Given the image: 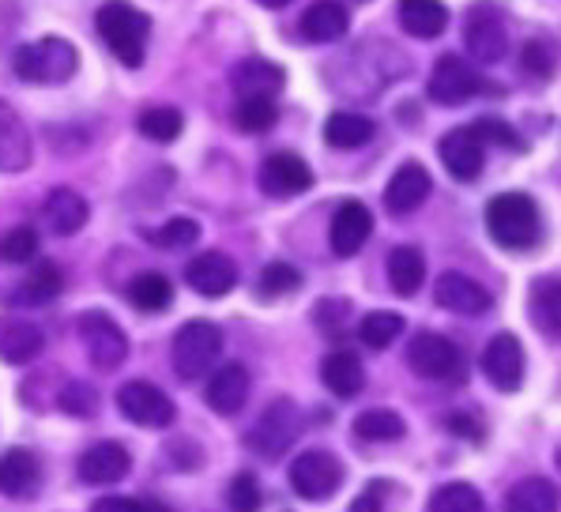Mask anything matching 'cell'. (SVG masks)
<instances>
[{"instance_id":"4dcf8cb0","label":"cell","mask_w":561,"mask_h":512,"mask_svg":"<svg viewBox=\"0 0 561 512\" xmlns=\"http://www.w3.org/2000/svg\"><path fill=\"white\" fill-rule=\"evenodd\" d=\"M505 512H558V486L550 479H520L505 493Z\"/></svg>"},{"instance_id":"30bf717a","label":"cell","mask_w":561,"mask_h":512,"mask_svg":"<svg viewBox=\"0 0 561 512\" xmlns=\"http://www.w3.org/2000/svg\"><path fill=\"white\" fill-rule=\"evenodd\" d=\"M80 340L91 354V366L102 373L117 369L121 362L128 359V335L121 332V325L114 317L99 314V309H91V314L80 317Z\"/></svg>"},{"instance_id":"4fadbf2b","label":"cell","mask_w":561,"mask_h":512,"mask_svg":"<svg viewBox=\"0 0 561 512\" xmlns=\"http://www.w3.org/2000/svg\"><path fill=\"white\" fill-rule=\"evenodd\" d=\"M482 373L494 388L502 392H516L524 385V346L516 335L508 332H497L494 340L486 343L482 351Z\"/></svg>"},{"instance_id":"ffe728a7","label":"cell","mask_w":561,"mask_h":512,"mask_svg":"<svg viewBox=\"0 0 561 512\" xmlns=\"http://www.w3.org/2000/svg\"><path fill=\"white\" fill-rule=\"evenodd\" d=\"M34 159L31 133L23 117L0 99V173H23Z\"/></svg>"},{"instance_id":"836d02e7","label":"cell","mask_w":561,"mask_h":512,"mask_svg":"<svg viewBox=\"0 0 561 512\" xmlns=\"http://www.w3.org/2000/svg\"><path fill=\"white\" fill-rule=\"evenodd\" d=\"M60 291H65L60 268L49 264V260H42V264L31 268L27 280L20 283V301H27V306H46V301H54Z\"/></svg>"},{"instance_id":"9c48e42d","label":"cell","mask_w":561,"mask_h":512,"mask_svg":"<svg viewBox=\"0 0 561 512\" xmlns=\"http://www.w3.org/2000/svg\"><path fill=\"white\" fill-rule=\"evenodd\" d=\"M343 482V464L324 448H309L290 464V490L306 501H324L340 490Z\"/></svg>"},{"instance_id":"5bb4252c","label":"cell","mask_w":561,"mask_h":512,"mask_svg":"<svg viewBox=\"0 0 561 512\" xmlns=\"http://www.w3.org/2000/svg\"><path fill=\"white\" fill-rule=\"evenodd\" d=\"M309 185H313V170H309L306 159H298V155H290V151H275V155H267V159H264L261 189L267 196L287 200V196L306 193Z\"/></svg>"},{"instance_id":"ee69618b","label":"cell","mask_w":561,"mask_h":512,"mask_svg":"<svg viewBox=\"0 0 561 512\" xmlns=\"http://www.w3.org/2000/svg\"><path fill=\"white\" fill-rule=\"evenodd\" d=\"M227 505L230 512H261L264 505V493H261V482H256V475L241 471L230 479L227 486Z\"/></svg>"},{"instance_id":"8fae6325","label":"cell","mask_w":561,"mask_h":512,"mask_svg":"<svg viewBox=\"0 0 561 512\" xmlns=\"http://www.w3.org/2000/svg\"><path fill=\"white\" fill-rule=\"evenodd\" d=\"M426 91L437 106H463V102L482 91V80L471 68V60H463L460 54H445V57H437Z\"/></svg>"},{"instance_id":"7402d4cb","label":"cell","mask_w":561,"mask_h":512,"mask_svg":"<svg viewBox=\"0 0 561 512\" xmlns=\"http://www.w3.org/2000/svg\"><path fill=\"white\" fill-rule=\"evenodd\" d=\"M88 200H83L76 189H54L42 204V223H46L49 234L57 238H72L88 227Z\"/></svg>"},{"instance_id":"484cf974","label":"cell","mask_w":561,"mask_h":512,"mask_svg":"<svg viewBox=\"0 0 561 512\" xmlns=\"http://www.w3.org/2000/svg\"><path fill=\"white\" fill-rule=\"evenodd\" d=\"M42 467L31 448H8L0 456V493L4 498H31L38 490Z\"/></svg>"},{"instance_id":"b9f144b4","label":"cell","mask_w":561,"mask_h":512,"mask_svg":"<svg viewBox=\"0 0 561 512\" xmlns=\"http://www.w3.org/2000/svg\"><path fill=\"white\" fill-rule=\"evenodd\" d=\"M520 68L535 76V80H550L558 68V46L550 38H531L520 54Z\"/></svg>"},{"instance_id":"c3c4849f","label":"cell","mask_w":561,"mask_h":512,"mask_svg":"<svg viewBox=\"0 0 561 512\" xmlns=\"http://www.w3.org/2000/svg\"><path fill=\"white\" fill-rule=\"evenodd\" d=\"M448 426L460 430V433H468V441H479V437H482V426H474V422L460 419V414H456V419H448Z\"/></svg>"},{"instance_id":"ab89813d","label":"cell","mask_w":561,"mask_h":512,"mask_svg":"<svg viewBox=\"0 0 561 512\" xmlns=\"http://www.w3.org/2000/svg\"><path fill=\"white\" fill-rule=\"evenodd\" d=\"M298 286H301L298 268L275 260V264H267L261 272V280H256V294H261V298H287V294H295Z\"/></svg>"},{"instance_id":"60d3db41","label":"cell","mask_w":561,"mask_h":512,"mask_svg":"<svg viewBox=\"0 0 561 512\" xmlns=\"http://www.w3.org/2000/svg\"><path fill=\"white\" fill-rule=\"evenodd\" d=\"M57 403H60V411L72 414V419H94V414H99V392H94V385H88V380H68V385L60 388Z\"/></svg>"},{"instance_id":"cb8c5ba5","label":"cell","mask_w":561,"mask_h":512,"mask_svg":"<svg viewBox=\"0 0 561 512\" xmlns=\"http://www.w3.org/2000/svg\"><path fill=\"white\" fill-rule=\"evenodd\" d=\"M42 351H46V335H42L38 325L20 320V317L0 320V362H8V366H27Z\"/></svg>"},{"instance_id":"f1b7e54d","label":"cell","mask_w":561,"mask_h":512,"mask_svg":"<svg viewBox=\"0 0 561 512\" xmlns=\"http://www.w3.org/2000/svg\"><path fill=\"white\" fill-rule=\"evenodd\" d=\"M377 136V125L366 114H351V110H335L332 117L324 121V140L340 151H355V147H366Z\"/></svg>"},{"instance_id":"44dd1931","label":"cell","mask_w":561,"mask_h":512,"mask_svg":"<svg viewBox=\"0 0 561 512\" xmlns=\"http://www.w3.org/2000/svg\"><path fill=\"white\" fill-rule=\"evenodd\" d=\"M283 83H287V72L264 57H245L230 68V87H234L238 99H253V94L275 99L283 91Z\"/></svg>"},{"instance_id":"d6986e66","label":"cell","mask_w":561,"mask_h":512,"mask_svg":"<svg viewBox=\"0 0 561 512\" xmlns=\"http://www.w3.org/2000/svg\"><path fill=\"white\" fill-rule=\"evenodd\" d=\"M369 234H374V215H369L366 204H358V200H347V204H340V212H335L332 219V253L335 257H358V249L369 241Z\"/></svg>"},{"instance_id":"ba28073f","label":"cell","mask_w":561,"mask_h":512,"mask_svg":"<svg viewBox=\"0 0 561 512\" xmlns=\"http://www.w3.org/2000/svg\"><path fill=\"white\" fill-rule=\"evenodd\" d=\"M298 430H301L298 407L290 399H275L261 419H256V426L249 430V448L261 453L264 459H279L298 441Z\"/></svg>"},{"instance_id":"603a6c76","label":"cell","mask_w":561,"mask_h":512,"mask_svg":"<svg viewBox=\"0 0 561 512\" xmlns=\"http://www.w3.org/2000/svg\"><path fill=\"white\" fill-rule=\"evenodd\" d=\"M249 385H253L249 369L241 362H227V366H219L211 373V380H207V407L215 414H238L249 399Z\"/></svg>"},{"instance_id":"4316f807","label":"cell","mask_w":561,"mask_h":512,"mask_svg":"<svg viewBox=\"0 0 561 512\" xmlns=\"http://www.w3.org/2000/svg\"><path fill=\"white\" fill-rule=\"evenodd\" d=\"M321 380L332 396L351 399L366 388V369H362L355 351H332V354H324V362H321Z\"/></svg>"},{"instance_id":"83f0119b","label":"cell","mask_w":561,"mask_h":512,"mask_svg":"<svg viewBox=\"0 0 561 512\" xmlns=\"http://www.w3.org/2000/svg\"><path fill=\"white\" fill-rule=\"evenodd\" d=\"M400 23L414 38L430 42L448 31V8L442 0H400Z\"/></svg>"},{"instance_id":"816d5d0a","label":"cell","mask_w":561,"mask_h":512,"mask_svg":"<svg viewBox=\"0 0 561 512\" xmlns=\"http://www.w3.org/2000/svg\"><path fill=\"white\" fill-rule=\"evenodd\" d=\"M554 459H558V467H561V445H558V453H554Z\"/></svg>"},{"instance_id":"9a60e30c","label":"cell","mask_w":561,"mask_h":512,"mask_svg":"<svg viewBox=\"0 0 561 512\" xmlns=\"http://www.w3.org/2000/svg\"><path fill=\"white\" fill-rule=\"evenodd\" d=\"M185 283L193 286L201 298H222V294L234 291L238 283V264L227 253L211 249V253H201L188 260L185 268Z\"/></svg>"},{"instance_id":"d590c367","label":"cell","mask_w":561,"mask_h":512,"mask_svg":"<svg viewBox=\"0 0 561 512\" xmlns=\"http://www.w3.org/2000/svg\"><path fill=\"white\" fill-rule=\"evenodd\" d=\"M400 332H403V317L392 314V309H374V314L358 320V340L374 346V351H385L388 343H396Z\"/></svg>"},{"instance_id":"d4e9b609","label":"cell","mask_w":561,"mask_h":512,"mask_svg":"<svg viewBox=\"0 0 561 512\" xmlns=\"http://www.w3.org/2000/svg\"><path fill=\"white\" fill-rule=\"evenodd\" d=\"M351 31V15L340 0H313V4L301 12V38L309 42H340Z\"/></svg>"},{"instance_id":"277c9868","label":"cell","mask_w":561,"mask_h":512,"mask_svg":"<svg viewBox=\"0 0 561 512\" xmlns=\"http://www.w3.org/2000/svg\"><path fill=\"white\" fill-rule=\"evenodd\" d=\"M222 354V328L211 320H188L174 335V369L181 380H201Z\"/></svg>"},{"instance_id":"e0dca14e","label":"cell","mask_w":561,"mask_h":512,"mask_svg":"<svg viewBox=\"0 0 561 512\" xmlns=\"http://www.w3.org/2000/svg\"><path fill=\"white\" fill-rule=\"evenodd\" d=\"M434 301L448 309V314H460V317H482L490 309L486 286H479L463 272H445L434 286Z\"/></svg>"},{"instance_id":"f6af8a7d","label":"cell","mask_w":561,"mask_h":512,"mask_svg":"<svg viewBox=\"0 0 561 512\" xmlns=\"http://www.w3.org/2000/svg\"><path fill=\"white\" fill-rule=\"evenodd\" d=\"M154 241H159L162 249H188L201 241V223L178 215V219L162 223V230H154Z\"/></svg>"},{"instance_id":"bcb514c9","label":"cell","mask_w":561,"mask_h":512,"mask_svg":"<svg viewBox=\"0 0 561 512\" xmlns=\"http://www.w3.org/2000/svg\"><path fill=\"white\" fill-rule=\"evenodd\" d=\"M474 133L482 136V144L516 147V151H524L520 136H516V128H513V125H505V121H497V117H482L479 125H474Z\"/></svg>"},{"instance_id":"d6a6232c","label":"cell","mask_w":561,"mask_h":512,"mask_svg":"<svg viewBox=\"0 0 561 512\" xmlns=\"http://www.w3.org/2000/svg\"><path fill=\"white\" fill-rule=\"evenodd\" d=\"M531 320L535 328L561 340V280H539L531 291Z\"/></svg>"},{"instance_id":"7c38bea8","label":"cell","mask_w":561,"mask_h":512,"mask_svg":"<svg viewBox=\"0 0 561 512\" xmlns=\"http://www.w3.org/2000/svg\"><path fill=\"white\" fill-rule=\"evenodd\" d=\"M437 155H442L445 170L453 173L456 181H474L482 173V167H486V144L474 133V125L445 133L442 144H437Z\"/></svg>"},{"instance_id":"6da1fadb","label":"cell","mask_w":561,"mask_h":512,"mask_svg":"<svg viewBox=\"0 0 561 512\" xmlns=\"http://www.w3.org/2000/svg\"><path fill=\"white\" fill-rule=\"evenodd\" d=\"M94 27H99V38L110 46L125 68H140L144 54H148V34H151V20L148 12L133 8L128 0H106L94 15Z\"/></svg>"},{"instance_id":"2e32d148","label":"cell","mask_w":561,"mask_h":512,"mask_svg":"<svg viewBox=\"0 0 561 512\" xmlns=\"http://www.w3.org/2000/svg\"><path fill=\"white\" fill-rule=\"evenodd\" d=\"M128 467H133V456L117 441H99V445H91L88 453L76 459V471H80V479L88 486H114L125 479Z\"/></svg>"},{"instance_id":"f546056e","label":"cell","mask_w":561,"mask_h":512,"mask_svg":"<svg viewBox=\"0 0 561 512\" xmlns=\"http://www.w3.org/2000/svg\"><path fill=\"white\" fill-rule=\"evenodd\" d=\"M388 280H392V291L400 294V298L419 294L422 280H426V257H422V249L396 246L392 253H388Z\"/></svg>"},{"instance_id":"f35d334b","label":"cell","mask_w":561,"mask_h":512,"mask_svg":"<svg viewBox=\"0 0 561 512\" xmlns=\"http://www.w3.org/2000/svg\"><path fill=\"white\" fill-rule=\"evenodd\" d=\"M430 512H482V498L471 482H445L430 498Z\"/></svg>"},{"instance_id":"8992f818","label":"cell","mask_w":561,"mask_h":512,"mask_svg":"<svg viewBox=\"0 0 561 512\" xmlns=\"http://www.w3.org/2000/svg\"><path fill=\"white\" fill-rule=\"evenodd\" d=\"M117 407L128 422H136L144 430H167L178 414L174 399L162 392L159 385H151V380H128V385H121Z\"/></svg>"},{"instance_id":"8d00e7d4","label":"cell","mask_w":561,"mask_h":512,"mask_svg":"<svg viewBox=\"0 0 561 512\" xmlns=\"http://www.w3.org/2000/svg\"><path fill=\"white\" fill-rule=\"evenodd\" d=\"M136 128H140V136H148L151 144H174L181 136V128H185V117H181V110L174 106H151L140 114Z\"/></svg>"},{"instance_id":"7bdbcfd3","label":"cell","mask_w":561,"mask_h":512,"mask_svg":"<svg viewBox=\"0 0 561 512\" xmlns=\"http://www.w3.org/2000/svg\"><path fill=\"white\" fill-rule=\"evenodd\" d=\"M38 257V230L34 227H15L0 238V260L4 264H31Z\"/></svg>"},{"instance_id":"f907efd6","label":"cell","mask_w":561,"mask_h":512,"mask_svg":"<svg viewBox=\"0 0 561 512\" xmlns=\"http://www.w3.org/2000/svg\"><path fill=\"white\" fill-rule=\"evenodd\" d=\"M256 4H264V8H287L290 0H256Z\"/></svg>"},{"instance_id":"74e56055","label":"cell","mask_w":561,"mask_h":512,"mask_svg":"<svg viewBox=\"0 0 561 512\" xmlns=\"http://www.w3.org/2000/svg\"><path fill=\"white\" fill-rule=\"evenodd\" d=\"M279 121V110H275V99H264V94H253V99H238L234 106V125L241 133H267V128Z\"/></svg>"},{"instance_id":"7a4b0ae2","label":"cell","mask_w":561,"mask_h":512,"mask_svg":"<svg viewBox=\"0 0 561 512\" xmlns=\"http://www.w3.org/2000/svg\"><path fill=\"white\" fill-rule=\"evenodd\" d=\"M80 68V49L65 38H38L12 54V72L27 83H68Z\"/></svg>"},{"instance_id":"681fc988","label":"cell","mask_w":561,"mask_h":512,"mask_svg":"<svg viewBox=\"0 0 561 512\" xmlns=\"http://www.w3.org/2000/svg\"><path fill=\"white\" fill-rule=\"evenodd\" d=\"M347 512H381V501H377V493H362Z\"/></svg>"},{"instance_id":"3957f363","label":"cell","mask_w":561,"mask_h":512,"mask_svg":"<svg viewBox=\"0 0 561 512\" xmlns=\"http://www.w3.org/2000/svg\"><path fill=\"white\" fill-rule=\"evenodd\" d=\"M486 230L502 249H531L539 241V207L528 193H502L486 204Z\"/></svg>"},{"instance_id":"52a82bcc","label":"cell","mask_w":561,"mask_h":512,"mask_svg":"<svg viewBox=\"0 0 561 512\" xmlns=\"http://www.w3.org/2000/svg\"><path fill=\"white\" fill-rule=\"evenodd\" d=\"M463 46L479 65H497L508 54V27L497 4H474L463 23Z\"/></svg>"},{"instance_id":"5b68a950","label":"cell","mask_w":561,"mask_h":512,"mask_svg":"<svg viewBox=\"0 0 561 512\" xmlns=\"http://www.w3.org/2000/svg\"><path fill=\"white\" fill-rule=\"evenodd\" d=\"M408 366L426 380H463V354L448 335L419 332L408 346Z\"/></svg>"},{"instance_id":"1f68e13d","label":"cell","mask_w":561,"mask_h":512,"mask_svg":"<svg viewBox=\"0 0 561 512\" xmlns=\"http://www.w3.org/2000/svg\"><path fill=\"white\" fill-rule=\"evenodd\" d=\"M128 301H133L140 314H162L174 301V283L162 272H140L128 283Z\"/></svg>"},{"instance_id":"ac0fdd59","label":"cell","mask_w":561,"mask_h":512,"mask_svg":"<svg viewBox=\"0 0 561 512\" xmlns=\"http://www.w3.org/2000/svg\"><path fill=\"white\" fill-rule=\"evenodd\" d=\"M430 189H434V181H430L426 167H422V162H403V167L392 173L388 189H385L388 212H392V215H411V212H419V207L426 204Z\"/></svg>"},{"instance_id":"e575fe53","label":"cell","mask_w":561,"mask_h":512,"mask_svg":"<svg viewBox=\"0 0 561 512\" xmlns=\"http://www.w3.org/2000/svg\"><path fill=\"white\" fill-rule=\"evenodd\" d=\"M403 433H408V422L400 419L396 411H388V407H374V411H362L355 419V437L362 441H400Z\"/></svg>"},{"instance_id":"7dc6e473","label":"cell","mask_w":561,"mask_h":512,"mask_svg":"<svg viewBox=\"0 0 561 512\" xmlns=\"http://www.w3.org/2000/svg\"><path fill=\"white\" fill-rule=\"evenodd\" d=\"M91 512H151L148 501H136V498H99L91 505Z\"/></svg>"}]
</instances>
